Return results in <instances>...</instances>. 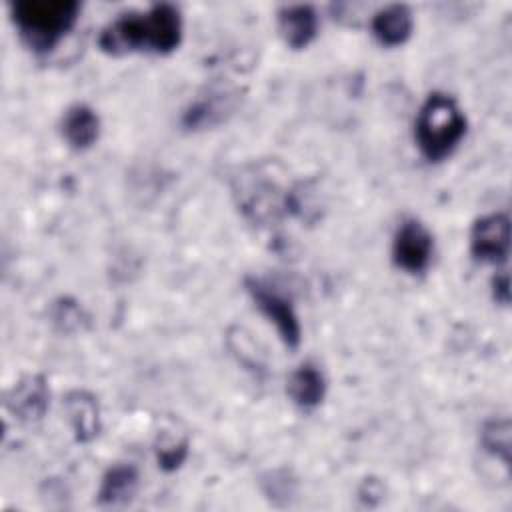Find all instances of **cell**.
Listing matches in <instances>:
<instances>
[{
    "mask_svg": "<svg viewBox=\"0 0 512 512\" xmlns=\"http://www.w3.org/2000/svg\"><path fill=\"white\" fill-rule=\"evenodd\" d=\"M266 174L254 168L238 178L236 196L242 212L254 222L276 220L280 212L296 208L292 192H278V186L264 178Z\"/></svg>",
    "mask_w": 512,
    "mask_h": 512,
    "instance_id": "4",
    "label": "cell"
},
{
    "mask_svg": "<svg viewBox=\"0 0 512 512\" xmlns=\"http://www.w3.org/2000/svg\"><path fill=\"white\" fill-rule=\"evenodd\" d=\"M372 32L384 46H400L412 34V12L404 4L378 10L372 18Z\"/></svg>",
    "mask_w": 512,
    "mask_h": 512,
    "instance_id": "10",
    "label": "cell"
},
{
    "mask_svg": "<svg viewBox=\"0 0 512 512\" xmlns=\"http://www.w3.org/2000/svg\"><path fill=\"white\" fill-rule=\"evenodd\" d=\"M510 282H508V274H500L494 278V298L502 304H508L510 300V290H508Z\"/></svg>",
    "mask_w": 512,
    "mask_h": 512,
    "instance_id": "18",
    "label": "cell"
},
{
    "mask_svg": "<svg viewBox=\"0 0 512 512\" xmlns=\"http://www.w3.org/2000/svg\"><path fill=\"white\" fill-rule=\"evenodd\" d=\"M80 4L74 0H22L12 4V20L22 40L36 52H50L74 26Z\"/></svg>",
    "mask_w": 512,
    "mask_h": 512,
    "instance_id": "2",
    "label": "cell"
},
{
    "mask_svg": "<svg viewBox=\"0 0 512 512\" xmlns=\"http://www.w3.org/2000/svg\"><path fill=\"white\" fill-rule=\"evenodd\" d=\"M138 488V470L130 464H114L102 476L98 490L100 504H124L128 502Z\"/></svg>",
    "mask_w": 512,
    "mask_h": 512,
    "instance_id": "14",
    "label": "cell"
},
{
    "mask_svg": "<svg viewBox=\"0 0 512 512\" xmlns=\"http://www.w3.org/2000/svg\"><path fill=\"white\" fill-rule=\"evenodd\" d=\"M66 412L70 416L72 428L76 432V438L80 442L92 440L100 430V418H98V404L92 394L88 392H70L66 396Z\"/></svg>",
    "mask_w": 512,
    "mask_h": 512,
    "instance_id": "13",
    "label": "cell"
},
{
    "mask_svg": "<svg viewBox=\"0 0 512 512\" xmlns=\"http://www.w3.org/2000/svg\"><path fill=\"white\" fill-rule=\"evenodd\" d=\"M246 290L250 292L256 306L262 310V314L276 326L282 342L288 348H298L302 328L292 302L282 292L262 282L260 278H246Z\"/></svg>",
    "mask_w": 512,
    "mask_h": 512,
    "instance_id": "5",
    "label": "cell"
},
{
    "mask_svg": "<svg viewBox=\"0 0 512 512\" xmlns=\"http://www.w3.org/2000/svg\"><path fill=\"white\" fill-rule=\"evenodd\" d=\"M432 248V234L426 230V226L416 218H406L394 234L392 258L398 268L418 274L430 264Z\"/></svg>",
    "mask_w": 512,
    "mask_h": 512,
    "instance_id": "6",
    "label": "cell"
},
{
    "mask_svg": "<svg viewBox=\"0 0 512 512\" xmlns=\"http://www.w3.org/2000/svg\"><path fill=\"white\" fill-rule=\"evenodd\" d=\"M324 392H326L324 376L318 370V366H314L312 362H304L288 378V394L294 400V404H298L300 408L310 410L318 406L324 398Z\"/></svg>",
    "mask_w": 512,
    "mask_h": 512,
    "instance_id": "12",
    "label": "cell"
},
{
    "mask_svg": "<svg viewBox=\"0 0 512 512\" xmlns=\"http://www.w3.org/2000/svg\"><path fill=\"white\" fill-rule=\"evenodd\" d=\"M230 110H232L230 94L208 92L186 108L182 122L186 128H192V130L206 128V126H214L216 122H220L226 116V112H230Z\"/></svg>",
    "mask_w": 512,
    "mask_h": 512,
    "instance_id": "15",
    "label": "cell"
},
{
    "mask_svg": "<svg viewBox=\"0 0 512 512\" xmlns=\"http://www.w3.org/2000/svg\"><path fill=\"white\" fill-rule=\"evenodd\" d=\"M466 134V118L456 100L434 92L422 104L416 118V142L424 158L438 162L452 154Z\"/></svg>",
    "mask_w": 512,
    "mask_h": 512,
    "instance_id": "3",
    "label": "cell"
},
{
    "mask_svg": "<svg viewBox=\"0 0 512 512\" xmlns=\"http://www.w3.org/2000/svg\"><path fill=\"white\" fill-rule=\"evenodd\" d=\"M482 446L488 454L500 458L504 466L510 462V422L508 418L490 420L482 428Z\"/></svg>",
    "mask_w": 512,
    "mask_h": 512,
    "instance_id": "16",
    "label": "cell"
},
{
    "mask_svg": "<svg viewBox=\"0 0 512 512\" xmlns=\"http://www.w3.org/2000/svg\"><path fill=\"white\" fill-rule=\"evenodd\" d=\"M470 250L476 260L500 264L510 250V220L506 214H488L474 222Z\"/></svg>",
    "mask_w": 512,
    "mask_h": 512,
    "instance_id": "7",
    "label": "cell"
},
{
    "mask_svg": "<svg viewBox=\"0 0 512 512\" xmlns=\"http://www.w3.org/2000/svg\"><path fill=\"white\" fill-rule=\"evenodd\" d=\"M186 446L188 444L184 440L182 442H178V440L160 442V448H158V462H160V466L164 470L178 468L184 462V458H186V452H188Z\"/></svg>",
    "mask_w": 512,
    "mask_h": 512,
    "instance_id": "17",
    "label": "cell"
},
{
    "mask_svg": "<svg viewBox=\"0 0 512 512\" xmlns=\"http://www.w3.org/2000/svg\"><path fill=\"white\" fill-rule=\"evenodd\" d=\"M278 30L290 48H304L316 36L318 16L308 4L286 6L278 12Z\"/></svg>",
    "mask_w": 512,
    "mask_h": 512,
    "instance_id": "9",
    "label": "cell"
},
{
    "mask_svg": "<svg viewBox=\"0 0 512 512\" xmlns=\"http://www.w3.org/2000/svg\"><path fill=\"white\" fill-rule=\"evenodd\" d=\"M182 38V18L172 4H154L146 12H124L108 22L98 38V46L108 54H128L152 50L172 52Z\"/></svg>",
    "mask_w": 512,
    "mask_h": 512,
    "instance_id": "1",
    "label": "cell"
},
{
    "mask_svg": "<svg viewBox=\"0 0 512 512\" xmlns=\"http://www.w3.org/2000/svg\"><path fill=\"white\" fill-rule=\"evenodd\" d=\"M62 134L72 148L76 150L90 148L100 134L98 114L86 104H76L68 108L62 120Z\"/></svg>",
    "mask_w": 512,
    "mask_h": 512,
    "instance_id": "11",
    "label": "cell"
},
{
    "mask_svg": "<svg viewBox=\"0 0 512 512\" xmlns=\"http://www.w3.org/2000/svg\"><path fill=\"white\" fill-rule=\"evenodd\" d=\"M48 386L42 376L22 378L6 396V408L24 422L44 416L48 408Z\"/></svg>",
    "mask_w": 512,
    "mask_h": 512,
    "instance_id": "8",
    "label": "cell"
}]
</instances>
